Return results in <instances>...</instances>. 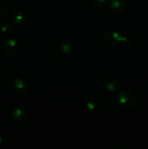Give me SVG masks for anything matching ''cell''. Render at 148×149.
Masks as SVG:
<instances>
[{"mask_svg": "<svg viewBox=\"0 0 148 149\" xmlns=\"http://www.w3.org/2000/svg\"><path fill=\"white\" fill-rule=\"evenodd\" d=\"M117 98L120 106L125 109H132L136 103V96L134 93L129 89L120 90Z\"/></svg>", "mask_w": 148, "mask_h": 149, "instance_id": "cell-1", "label": "cell"}, {"mask_svg": "<svg viewBox=\"0 0 148 149\" xmlns=\"http://www.w3.org/2000/svg\"><path fill=\"white\" fill-rule=\"evenodd\" d=\"M10 87L18 95H25L28 93V86L26 81L20 78L15 77L11 80Z\"/></svg>", "mask_w": 148, "mask_h": 149, "instance_id": "cell-2", "label": "cell"}, {"mask_svg": "<svg viewBox=\"0 0 148 149\" xmlns=\"http://www.w3.org/2000/svg\"><path fill=\"white\" fill-rule=\"evenodd\" d=\"M28 116V109L23 105H17L13 109L11 113V117L15 122H24Z\"/></svg>", "mask_w": 148, "mask_h": 149, "instance_id": "cell-3", "label": "cell"}, {"mask_svg": "<svg viewBox=\"0 0 148 149\" xmlns=\"http://www.w3.org/2000/svg\"><path fill=\"white\" fill-rule=\"evenodd\" d=\"M3 49L5 53L10 56H12L17 52V41L12 37L6 38L3 42Z\"/></svg>", "mask_w": 148, "mask_h": 149, "instance_id": "cell-4", "label": "cell"}, {"mask_svg": "<svg viewBox=\"0 0 148 149\" xmlns=\"http://www.w3.org/2000/svg\"><path fill=\"white\" fill-rule=\"evenodd\" d=\"M122 36H123L118 32L110 31L104 36V41L106 45L108 46H115L121 42Z\"/></svg>", "mask_w": 148, "mask_h": 149, "instance_id": "cell-5", "label": "cell"}, {"mask_svg": "<svg viewBox=\"0 0 148 149\" xmlns=\"http://www.w3.org/2000/svg\"><path fill=\"white\" fill-rule=\"evenodd\" d=\"M127 4L125 0H113L110 3V10L116 14H120L126 11Z\"/></svg>", "mask_w": 148, "mask_h": 149, "instance_id": "cell-6", "label": "cell"}, {"mask_svg": "<svg viewBox=\"0 0 148 149\" xmlns=\"http://www.w3.org/2000/svg\"><path fill=\"white\" fill-rule=\"evenodd\" d=\"M74 48L73 43L72 41L69 39H65L59 45V52L64 55H68L73 52Z\"/></svg>", "mask_w": 148, "mask_h": 149, "instance_id": "cell-7", "label": "cell"}, {"mask_svg": "<svg viewBox=\"0 0 148 149\" xmlns=\"http://www.w3.org/2000/svg\"><path fill=\"white\" fill-rule=\"evenodd\" d=\"M104 87L109 92L114 93V92L118 90L119 87H120V84L117 79L113 77H107L104 81Z\"/></svg>", "mask_w": 148, "mask_h": 149, "instance_id": "cell-8", "label": "cell"}, {"mask_svg": "<svg viewBox=\"0 0 148 149\" xmlns=\"http://www.w3.org/2000/svg\"><path fill=\"white\" fill-rule=\"evenodd\" d=\"M26 20V15L22 10H15L10 15V20L15 25L22 24Z\"/></svg>", "mask_w": 148, "mask_h": 149, "instance_id": "cell-9", "label": "cell"}, {"mask_svg": "<svg viewBox=\"0 0 148 149\" xmlns=\"http://www.w3.org/2000/svg\"><path fill=\"white\" fill-rule=\"evenodd\" d=\"M84 106L90 111L95 110L98 106V102L93 96H87L84 100Z\"/></svg>", "mask_w": 148, "mask_h": 149, "instance_id": "cell-10", "label": "cell"}, {"mask_svg": "<svg viewBox=\"0 0 148 149\" xmlns=\"http://www.w3.org/2000/svg\"><path fill=\"white\" fill-rule=\"evenodd\" d=\"M1 31L4 33H7V34H10L12 33L15 30L14 26L10 23H5L4 24L2 25L1 28Z\"/></svg>", "mask_w": 148, "mask_h": 149, "instance_id": "cell-11", "label": "cell"}, {"mask_svg": "<svg viewBox=\"0 0 148 149\" xmlns=\"http://www.w3.org/2000/svg\"><path fill=\"white\" fill-rule=\"evenodd\" d=\"M121 42L126 46H132L134 43V38L131 35H125L122 36Z\"/></svg>", "mask_w": 148, "mask_h": 149, "instance_id": "cell-12", "label": "cell"}, {"mask_svg": "<svg viewBox=\"0 0 148 149\" xmlns=\"http://www.w3.org/2000/svg\"><path fill=\"white\" fill-rule=\"evenodd\" d=\"M93 2L98 8H104L108 4V0H93Z\"/></svg>", "mask_w": 148, "mask_h": 149, "instance_id": "cell-13", "label": "cell"}, {"mask_svg": "<svg viewBox=\"0 0 148 149\" xmlns=\"http://www.w3.org/2000/svg\"><path fill=\"white\" fill-rule=\"evenodd\" d=\"M7 13V8L3 3L0 2V17H3Z\"/></svg>", "mask_w": 148, "mask_h": 149, "instance_id": "cell-14", "label": "cell"}, {"mask_svg": "<svg viewBox=\"0 0 148 149\" xmlns=\"http://www.w3.org/2000/svg\"><path fill=\"white\" fill-rule=\"evenodd\" d=\"M2 143H3V140H2V138H1V137L0 136V146H1V144H2Z\"/></svg>", "mask_w": 148, "mask_h": 149, "instance_id": "cell-15", "label": "cell"}, {"mask_svg": "<svg viewBox=\"0 0 148 149\" xmlns=\"http://www.w3.org/2000/svg\"><path fill=\"white\" fill-rule=\"evenodd\" d=\"M1 41H0V48H1Z\"/></svg>", "mask_w": 148, "mask_h": 149, "instance_id": "cell-16", "label": "cell"}, {"mask_svg": "<svg viewBox=\"0 0 148 149\" xmlns=\"http://www.w3.org/2000/svg\"><path fill=\"white\" fill-rule=\"evenodd\" d=\"M0 127H1V122H0Z\"/></svg>", "mask_w": 148, "mask_h": 149, "instance_id": "cell-17", "label": "cell"}]
</instances>
